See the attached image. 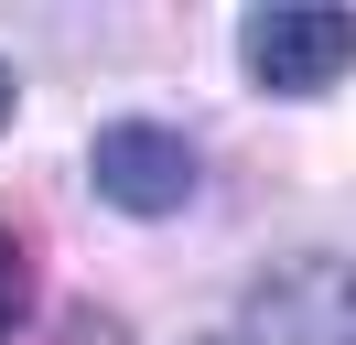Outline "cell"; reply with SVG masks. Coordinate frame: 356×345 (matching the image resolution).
I'll list each match as a JSON object with an SVG mask.
<instances>
[{
  "instance_id": "1",
  "label": "cell",
  "mask_w": 356,
  "mask_h": 345,
  "mask_svg": "<svg viewBox=\"0 0 356 345\" xmlns=\"http://www.w3.org/2000/svg\"><path fill=\"white\" fill-rule=\"evenodd\" d=\"M248 76L281 86V97H324L334 76L356 65V11L334 0H291V11H248Z\"/></svg>"
},
{
  "instance_id": "2",
  "label": "cell",
  "mask_w": 356,
  "mask_h": 345,
  "mask_svg": "<svg viewBox=\"0 0 356 345\" xmlns=\"http://www.w3.org/2000/svg\"><path fill=\"white\" fill-rule=\"evenodd\" d=\"M87 184L108 194L119 216H173L184 194H195V151H184V129H162V119H108L87 141Z\"/></svg>"
},
{
  "instance_id": "3",
  "label": "cell",
  "mask_w": 356,
  "mask_h": 345,
  "mask_svg": "<svg viewBox=\"0 0 356 345\" xmlns=\"http://www.w3.org/2000/svg\"><path fill=\"white\" fill-rule=\"evenodd\" d=\"M0 129H11V65H0Z\"/></svg>"
}]
</instances>
